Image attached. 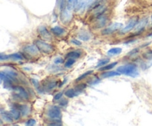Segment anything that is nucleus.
Masks as SVG:
<instances>
[{
	"mask_svg": "<svg viewBox=\"0 0 152 126\" xmlns=\"http://www.w3.org/2000/svg\"><path fill=\"white\" fill-rule=\"evenodd\" d=\"M79 93H80V92H78V90L77 89H68V90H67L65 91V94L67 97L74 98L75 96H77Z\"/></svg>",
	"mask_w": 152,
	"mask_h": 126,
	"instance_id": "nucleus-17",
	"label": "nucleus"
},
{
	"mask_svg": "<svg viewBox=\"0 0 152 126\" xmlns=\"http://www.w3.org/2000/svg\"><path fill=\"white\" fill-rule=\"evenodd\" d=\"M109 62V59H102L101 60H99V62H97V65L96 67H102L105 66V65H107V63Z\"/></svg>",
	"mask_w": 152,
	"mask_h": 126,
	"instance_id": "nucleus-29",
	"label": "nucleus"
},
{
	"mask_svg": "<svg viewBox=\"0 0 152 126\" xmlns=\"http://www.w3.org/2000/svg\"><path fill=\"white\" fill-rule=\"evenodd\" d=\"M62 93L60 92V93H58L53 96V100L55 101H57V100H60L62 99Z\"/></svg>",
	"mask_w": 152,
	"mask_h": 126,
	"instance_id": "nucleus-35",
	"label": "nucleus"
},
{
	"mask_svg": "<svg viewBox=\"0 0 152 126\" xmlns=\"http://www.w3.org/2000/svg\"><path fill=\"white\" fill-rule=\"evenodd\" d=\"M1 119L8 123H12L14 119L10 112H7V111H1Z\"/></svg>",
	"mask_w": 152,
	"mask_h": 126,
	"instance_id": "nucleus-10",
	"label": "nucleus"
},
{
	"mask_svg": "<svg viewBox=\"0 0 152 126\" xmlns=\"http://www.w3.org/2000/svg\"><path fill=\"white\" fill-rule=\"evenodd\" d=\"M13 107L17 108L21 111V114L22 116H27L30 113V108L26 105H19V104H15Z\"/></svg>",
	"mask_w": 152,
	"mask_h": 126,
	"instance_id": "nucleus-12",
	"label": "nucleus"
},
{
	"mask_svg": "<svg viewBox=\"0 0 152 126\" xmlns=\"http://www.w3.org/2000/svg\"><path fill=\"white\" fill-rule=\"evenodd\" d=\"M64 59L61 57H57L56 59H54V64L56 65H59V64H62L63 63Z\"/></svg>",
	"mask_w": 152,
	"mask_h": 126,
	"instance_id": "nucleus-36",
	"label": "nucleus"
},
{
	"mask_svg": "<svg viewBox=\"0 0 152 126\" xmlns=\"http://www.w3.org/2000/svg\"><path fill=\"white\" fill-rule=\"evenodd\" d=\"M9 59L8 55H4L3 53H1V56H0V59H1V61L5 60V59Z\"/></svg>",
	"mask_w": 152,
	"mask_h": 126,
	"instance_id": "nucleus-37",
	"label": "nucleus"
},
{
	"mask_svg": "<svg viewBox=\"0 0 152 126\" xmlns=\"http://www.w3.org/2000/svg\"><path fill=\"white\" fill-rule=\"evenodd\" d=\"M122 51H123V49L121 47H113V48L108 50V51L107 52V54L109 55V56H115V55L120 54Z\"/></svg>",
	"mask_w": 152,
	"mask_h": 126,
	"instance_id": "nucleus-18",
	"label": "nucleus"
},
{
	"mask_svg": "<svg viewBox=\"0 0 152 126\" xmlns=\"http://www.w3.org/2000/svg\"><path fill=\"white\" fill-rule=\"evenodd\" d=\"M36 124H37V121H36L35 119H28V121L25 122V125H29V126L35 125Z\"/></svg>",
	"mask_w": 152,
	"mask_h": 126,
	"instance_id": "nucleus-32",
	"label": "nucleus"
},
{
	"mask_svg": "<svg viewBox=\"0 0 152 126\" xmlns=\"http://www.w3.org/2000/svg\"><path fill=\"white\" fill-rule=\"evenodd\" d=\"M13 90H14L19 96H20L21 97L23 98V99H28V98H29V95H28V92L25 90V89L23 87H21V86H14Z\"/></svg>",
	"mask_w": 152,
	"mask_h": 126,
	"instance_id": "nucleus-9",
	"label": "nucleus"
},
{
	"mask_svg": "<svg viewBox=\"0 0 152 126\" xmlns=\"http://www.w3.org/2000/svg\"><path fill=\"white\" fill-rule=\"evenodd\" d=\"M31 82L33 83L34 87L37 88V90H39V92H41V87H40V84L38 80L36 79H31Z\"/></svg>",
	"mask_w": 152,
	"mask_h": 126,
	"instance_id": "nucleus-27",
	"label": "nucleus"
},
{
	"mask_svg": "<svg viewBox=\"0 0 152 126\" xmlns=\"http://www.w3.org/2000/svg\"><path fill=\"white\" fill-rule=\"evenodd\" d=\"M120 73L119 71H108V72H105L102 74V77L103 78H108V77L116 76H120Z\"/></svg>",
	"mask_w": 152,
	"mask_h": 126,
	"instance_id": "nucleus-21",
	"label": "nucleus"
},
{
	"mask_svg": "<svg viewBox=\"0 0 152 126\" xmlns=\"http://www.w3.org/2000/svg\"><path fill=\"white\" fill-rule=\"evenodd\" d=\"M23 50L31 56H37L39 54V51H40L36 44H28L24 47Z\"/></svg>",
	"mask_w": 152,
	"mask_h": 126,
	"instance_id": "nucleus-8",
	"label": "nucleus"
},
{
	"mask_svg": "<svg viewBox=\"0 0 152 126\" xmlns=\"http://www.w3.org/2000/svg\"><path fill=\"white\" fill-rule=\"evenodd\" d=\"M147 23H148V19H143L142 20H141L140 22H138V25L136 27V31L137 32L141 33L143 29L145 28V27L146 26Z\"/></svg>",
	"mask_w": 152,
	"mask_h": 126,
	"instance_id": "nucleus-15",
	"label": "nucleus"
},
{
	"mask_svg": "<svg viewBox=\"0 0 152 126\" xmlns=\"http://www.w3.org/2000/svg\"><path fill=\"white\" fill-rule=\"evenodd\" d=\"M49 125H62V124H59V122L58 123H50L48 124Z\"/></svg>",
	"mask_w": 152,
	"mask_h": 126,
	"instance_id": "nucleus-38",
	"label": "nucleus"
},
{
	"mask_svg": "<svg viewBox=\"0 0 152 126\" xmlns=\"http://www.w3.org/2000/svg\"><path fill=\"white\" fill-rule=\"evenodd\" d=\"M79 0H68V3H67V8L70 11L74 9H76L77 4H78Z\"/></svg>",
	"mask_w": 152,
	"mask_h": 126,
	"instance_id": "nucleus-19",
	"label": "nucleus"
},
{
	"mask_svg": "<svg viewBox=\"0 0 152 126\" xmlns=\"http://www.w3.org/2000/svg\"><path fill=\"white\" fill-rule=\"evenodd\" d=\"M8 57H9V59H13V60H16V61L22 60V59H24L23 56H22V55L19 53H12V54L8 55Z\"/></svg>",
	"mask_w": 152,
	"mask_h": 126,
	"instance_id": "nucleus-24",
	"label": "nucleus"
},
{
	"mask_svg": "<svg viewBox=\"0 0 152 126\" xmlns=\"http://www.w3.org/2000/svg\"><path fill=\"white\" fill-rule=\"evenodd\" d=\"M51 32L53 33L54 35L60 36L64 35L66 31H65V30L63 28H61V27L59 26H55L51 28Z\"/></svg>",
	"mask_w": 152,
	"mask_h": 126,
	"instance_id": "nucleus-14",
	"label": "nucleus"
},
{
	"mask_svg": "<svg viewBox=\"0 0 152 126\" xmlns=\"http://www.w3.org/2000/svg\"><path fill=\"white\" fill-rule=\"evenodd\" d=\"M117 71L121 74L132 77H136L139 75L137 67L134 64H126L125 65H121L117 68Z\"/></svg>",
	"mask_w": 152,
	"mask_h": 126,
	"instance_id": "nucleus-1",
	"label": "nucleus"
},
{
	"mask_svg": "<svg viewBox=\"0 0 152 126\" xmlns=\"http://www.w3.org/2000/svg\"><path fill=\"white\" fill-rule=\"evenodd\" d=\"M82 53H80V51H77V50H74V51H71L68 53H67L66 57L67 59H69V58H71V59H78L81 56Z\"/></svg>",
	"mask_w": 152,
	"mask_h": 126,
	"instance_id": "nucleus-20",
	"label": "nucleus"
},
{
	"mask_svg": "<svg viewBox=\"0 0 152 126\" xmlns=\"http://www.w3.org/2000/svg\"><path fill=\"white\" fill-rule=\"evenodd\" d=\"M10 114H12V116H13V119H14L15 120H18L19 118H20V116H21V111H19V109H18L17 108H16V107H13V108L10 109Z\"/></svg>",
	"mask_w": 152,
	"mask_h": 126,
	"instance_id": "nucleus-16",
	"label": "nucleus"
},
{
	"mask_svg": "<svg viewBox=\"0 0 152 126\" xmlns=\"http://www.w3.org/2000/svg\"><path fill=\"white\" fill-rule=\"evenodd\" d=\"M108 22L107 16L105 15H101V16L96 17V21L94 22V28H102L106 25Z\"/></svg>",
	"mask_w": 152,
	"mask_h": 126,
	"instance_id": "nucleus-7",
	"label": "nucleus"
},
{
	"mask_svg": "<svg viewBox=\"0 0 152 126\" xmlns=\"http://www.w3.org/2000/svg\"><path fill=\"white\" fill-rule=\"evenodd\" d=\"M48 116L53 120H59L62 117V112L59 107L51 106L48 111Z\"/></svg>",
	"mask_w": 152,
	"mask_h": 126,
	"instance_id": "nucleus-3",
	"label": "nucleus"
},
{
	"mask_svg": "<svg viewBox=\"0 0 152 126\" xmlns=\"http://www.w3.org/2000/svg\"><path fill=\"white\" fill-rule=\"evenodd\" d=\"M138 17H134L131 19L130 21L129 22V23L127 24L126 26H125L124 28H122L121 29V34H126V33L129 32V31H132L134 28L137 25V24L138 23Z\"/></svg>",
	"mask_w": 152,
	"mask_h": 126,
	"instance_id": "nucleus-5",
	"label": "nucleus"
},
{
	"mask_svg": "<svg viewBox=\"0 0 152 126\" xmlns=\"http://www.w3.org/2000/svg\"><path fill=\"white\" fill-rule=\"evenodd\" d=\"M75 59H71V58H69L68 59V60L65 62V68H70V67L72 66L74 63H75Z\"/></svg>",
	"mask_w": 152,
	"mask_h": 126,
	"instance_id": "nucleus-28",
	"label": "nucleus"
},
{
	"mask_svg": "<svg viewBox=\"0 0 152 126\" xmlns=\"http://www.w3.org/2000/svg\"><path fill=\"white\" fill-rule=\"evenodd\" d=\"M69 11L70 10H68V8L65 9L64 10L61 11V20L64 23H66V22H68L71 19V15L70 14Z\"/></svg>",
	"mask_w": 152,
	"mask_h": 126,
	"instance_id": "nucleus-13",
	"label": "nucleus"
},
{
	"mask_svg": "<svg viewBox=\"0 0 152 126\" xmlns=\"http://www.w3.org/2000/svg\"><path fill=\"white\" fill-rule=\"evenodd\" d=\"M122 28H123V24L120 23V22H115V23L111 24L108 28H105L102 31V35H109V34L114 33L118 30L122 29Z\"/></svg>",
	"mask_w": 152,
	"mask_h": 126,
	"instance_id": "nucleus-4",
	"label": "nucleus"
},
{
	"mask_svg": "<svg viewBox=\"0 0 152 126\" xmlns=\"http://www.w3.org/2000/svg\"><path fill=\"white\" fill-rule=\"evenodd\" d=\"M92 73H93V71H86V73H84V74H82V75L80 76H79L78 78H77V79H76V82H80V81H81V80H83V79H85V78H86V77H87L88 76H89V75H90V74H91Z\"/></svg>",
	"mask_w": 152,
	"mask_h": 126,
	"instance_id": "nucleus-26",
	"label": "nucleus"
},
{
	"mask_svg": "<svg viewBox=\"0 0 152 126\" xmlns=\"http://www.w3.org/2000/svg\"><path fill=\"white\" fill-rule=\"evenodd\" d=\"M35 44L38 47L39 50L45 53H51L54 51V47L51 44L45 42L42 40H37L35 42Z\"/></svg>",
	"mask_w": 152,
	"mask_h": 126,
	"instance_id": "nucleus-2",
	"label": "nucleus"
},
{
	"mask_svg": "<svg viewBox=\"0 0 152 126\" xmlns=\"http://www.w3.org/2000/svg\"><path fill=\"white\" fill-rule=\"evenodd\" d=\"M151 23H152V16H151Z\"/></svg>",
	"mask_w": 152,
	"mask_h": 126,
	"instance_id": "nucleus-39",
	"label": "nucleus"
},
{
	"mask_svg": "<svg viewBox=\"0 0 152 126\" xmlns=\"http://www.w3.org/2000/svg\"><path fill=\"white\" fill-rule=\"evenodd\" d=\"M79 39L83 41H88V40L90 39L91 36H90V34L87 32V31H83V32L80 33L79 34Z\"/></svg>",
	"mask_w": 152,
	"mask_h": 126,
	"instance_id": "nucleus-22",
	"label": "nucleus"
},
{
	"mask_svg": "<svg viewBox=\"0 0 152 126\" xmlns=\"http://www.w3.org/2000/svg\"><path fill=\"white\" fill-rule=\"evenodd\" d=\"M99 82H100V79L97 76H94L93 79H91V81H88V83L90 84H92V85H94V84H96L97 83H99Z\"/></svg>",
	"mask_w": 152,
	"mask_h": 126,
	"instance_id": "nucleus-31",
	"label": "nucleus"
},
{
	"mask_svg": "<svg viewBox=\"0 0 152 126\" xmlns=\"http://www.w3.org/2000/svg\"><path fill=\"white\" fill-rule=\"evenodd\" d=\"M94 1V0H79L78 4L76 7L77 12H83L86 10V7H89V6Z\"/></svg>",
	"mask_w": 152,
	"mask_h": 126,
	"instance_id": "nucleus-6",
	"label": "nucleus"
},
{
	"mask_svg": "<svg viewBox=\"0 0 152 126\" xmlns=\"http://www.w3.org/2000/svg\"><path fill=\"white\" fill-rule=\"evenodd\" d=\"M71 42L73 44H74V45H77V46H80L82 44L81 42L78 39H73L71 41Z\"/></svg>",
	"mask_w": 152,
	"mask_h": 126,
	"instance_id": "nucleus-33",
	"label": "nucleus"
},
{
	"mask_svg": "<svg viewBox=\"0 0 152 126\" xmlns=\"http://www.w3.org/2000/svg\"><path fill=\"white\" fill-rule=\"evenodd\" d=\"M68 103V100H67V99H60V101H59V105H61V106H63V107L67 106Z\"/></svg>",
	"mask_w": 152,
	"mask_h": 126,
	"instance_id": "nucleus-34",
	"label": "nucleus"
},
{
	"mask_svg": "<svg viewBox=\"0 0 152 126\" xmlns=\"http://www.w3.org/2000/svg\"><path fill=\"white\" fill-rule=\"evenodd\" d=\"M38 32L39 34V35L41 36L43 39H50L51 38L50 34H49L47 28H46L45 26H40L38 29Z\"/></svg>",
	"mask_w": 152,
	"mask_h": 126,
	"instance_id": "nucleus-11",
	"label": "nucleus"
},
{
	"mask_svg": "<svg viewBox=\"0 0 152 126\" xmlns=\"http://www.w3.org/2000/svg\"><path fill=\"white\" fill-rule=\"evenodd\" d=\"M117 63H118V62H113V63L108 64V65H105V66L101 67V68L99 69V71H108V70L113 69V68H114V67H115L116 65H117Z\"/></svg>",
	"mask_w": 152,
	"mask_h": 126,
	"instance_id": "nucleus-23",
	"label": "nucleus"
},
{
	"mask_svg": "<svg viewBox=\"0 0 152 126\" xmlns=\"http://www.w3.org/2000/svg\"><path fill=\"white\" fill-rule=\"evenodd\" d=\"M56 84H57V82H50L48 84H47L46 88H47V90H51V89L54 88L56 87Z\"/></svg>",
	"mask_w": 152,
	"mask_h": 126,
	"instance_id": "nucleus-30",
	"label": "nucleus"
},
{
	"mask_svg": "<svg viewBox=\"0 0 152 126\" xmlns=\"http://www.w3.org/2000/svg\"><path fill=\"white\" fill-rule=\"evenodd\" d=\"M67 3H68L67 0H59V6L60 11H62L65 9H66Z\"/></svg>",
	"mask_w": 152,
	"mask_h": 126,
	"instance_id": "nucleus-25",
	"label": "nucleus"
}]
</instances>
